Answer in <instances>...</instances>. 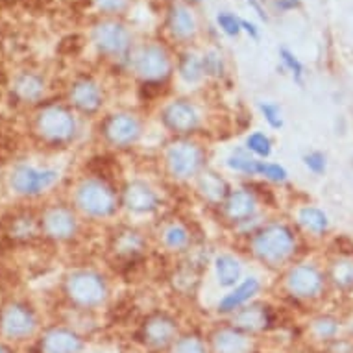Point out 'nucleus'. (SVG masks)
Returning a JSON list of instances; mask_svg holds the SVG:
<instances>
[{"label":"nucleus","mask_w":353,"mask_h":353,"mask_svg":"<svg viewBox=\"0 0 353 353\" xmlns=\"http://www.w3.org/2000/svg\"><path fill=\"white\" fill-rule=\"evenodd\" d=\"M94 43L104 52H122L128 45L126 30L115 23L100 24L94 30Z\"/></svg>","instance_id":"1"},{"label":"nucleus","mask_w":353,"mask_h":353,"mask_svg":"<svg viewBox=\"0 0 353 353\" xmlns=\"http://www.w3.org/2000/svg\"><path fill=\"white\" fill-rule=\"evenodd\" d=\"M168 61L167 56L161 48L148 47L145 48V52L139 58V70L145 74H157L161 70H167Z\"/></svg>","instance_id":"2"},{"label":"nucleus","mask_w":353,"mask_h":353,"mask_svg":"<svg viewBox=\"0 0 353 353\" xmlns=\"http://www.w3.org/2000/svg\"><path fill=\"white\" fill-rule=\"evenodd\" d=\"M170 26H172V32L178 37H189V35L194 34L192 15L181 6H174L170 10Z\"/></svg>","instance_id":"3"},{"label":"nucleus","mask_w":353,"mask_h":353,"mask_svg":"<svg viewBox=\"0 0 353 353\" xmlns=\"http://www.w3.org/2000/svg\"><path fill=\"white\" fill-rule=\"evenodd\" d=\"M255 290H257V281H254V279H250V281H246L244 285H241L235 292H233L232 296H228V298H224L222 300V303H220V311L222 313H228V311H233L235 307H239L243 301H246L250 298V296L254 294Z\"/></svg>","instance_id":"4"},{"label":"nucleus","mask_w":353,"mask_h":353,"mask_svg":"<svg viewBox=\"0 0 353 353\" xmlns=\"http://www.w3.org/2000/svg\"><path fill=\"white\" fill-rule=\"evenodd\" d=\"M292 289L300 296H313L320 289V278L314 270H300L298 279H292Z\"/></svg>","instance_id":"5"},{"label":"nucleus","mask_w":353,"mask_h":353,"mask_svg":"<svg viewBox=\"0 0 353 353\" xmlns=\"http://www.w3.org/2000/svg\"><path fill=\"white\" fill-rule=\"evenodd\" d=\"M246 350V341L244 336L233 333V331H224L216 336V352L219 353H243Z\"/></svg>","instance_id":"6"},{"label":"nucleus","mask_w":353,"mask_h":353,"mask_svg":"<svg viewBox=\"0 0 353 353\" xmlns=\"http://www.w3.org/2000/svg\"><path fill=\"white\" fill-rule=\"evenodd\" d=\"M78 339L67 333H59V335L50 336L48 341V352L50 353H72L78 350Z\"/></svg>","instance_id":"7"},{"label":"nucleus","mask_w":353,"mask_h":353,"mask_svg":"<svg viewBox=\"0 0 353 353\" xmlns=\"http://www.w3.org/2000/svg\"><path fill=\"white\" fill-rule=\"evenodd\" d=\"M301 222H303L309 230H314V232H324L325 228H327V219H325V214L316 211V209H303V211H301Z\"/></svg>","instance_id":"8"},{"label":"nucleus","mask_w":353,"mask_h":353,"mask_svg":"<svg viewBox=\"0 0 353 353\" xmlns=\"http://www.w3.org/2000/svg\"><path fill=\"white\" fill-rule=\"evenodd\" d=\"M172 335V325L165 322H152L148 325V341L154 344H165Z\"/></svg>","instance_id":"9"},{"label":"nucleus","mask_w":353,"mask_h":353,"mask_svg":"<svg viewBox=\"0 0 353 353\" xmlns=\"http://www.w3.org/2000/svg\"><path fill=\"white\" fill-rule=\"evenodd\" d=\"M219 276L222 279V285H232L235 283V279L239 276V267L237 263L228 257L219 259Z\"/></svg>","instance_id":"10"},{"label":"nucleus","mask_w":353,"mask_h":353,"mask_svg":"<svg viewBox=\"0 0 353 353\" xmlns=\"http://www.w3.org/2000/svg\"><path fill=\"white\" fill-rule=\"evenodd\" d=\"M181 74L189 81H194L202 74V63L194 56H183L181 59Z\"/></svg>","instance_id":"11"},{"label":"nucleus","mask_w":353,"mask_h":353,"mask_svg":"<svg viewBox=\"0 0 353 353\" xmlns=\"http://www.w3.org/2000/svg\"><path fill=\"white\" fill-rule=\"evenodd\" d=\"M216 23H219V26L224 32H226L228 35H239V32L243 30V26H241V19H237L235 15H232V13H219V17H216Z\"/></svg>","instance_id":"12"},{"label":"nucleus","mask_w":353,"mask_h":353,"mask_svg":"<svg viewBox=\"0 0 353 353\" xmlns=\"http://www.w3.org/2000/svg\"><path fill=\"white\" fill-rule=\"evenodd\" d=\"M335 281L342 287H352L353 285V263L344 261L335 267Z\"/></svg>","instance_id":"13"},{"label":"nucleus","mask_w":353,"mask_h":353,"mask_svg":"<svg viewBox=\"0 0 353 353\" xmlns=\"http://www.w3.org/2000/svg\"><path fill=\"white\" fill-rule=\"evenodd\" d=\"M257 163L259 161H255V159H252V157L248 156H243L241 152H239L237 156L230 157V167L237 168V170H243V172H257Z\"/></svg>","instance_id":"14"},{"label":"nucleus","mask_w":353,"mask_h":353,"mask_svg":"<svg viewBox=\"0 0 353 353\" xmlns=\"http://www.w3.org/2000/svg\"><path fill=\"white\" fill-rule=\"evenodd\" d=\"M248 148L257 152L259 156H268L270 154V141L263 134H255L248 139Z\"/></svg>","instance_id":"15"},{"label":"nucleus","mask_w":353,"mask_h":353,"mask_svg":"<svg viewBox=\"0 0 353 353\" xmlns=\"http://www.w3.org/2000/svg\"><path fill=\"white\" fill-rule=\"evenodd\" d=\"M257 172L265 174L267 178H270L274 181H285V178H287L285 168H281L279 165H263V163H257Z\"/></svg>","instance_id":"16"},{"label":"nucleus","mask_w":353,"mask_h":353,"mask_svg":"<svg viewBox=\"0 0 353 353\" xmlns=\"http://www.w3.org/2000/svg\"><path fill=\"white\" fill-rule=\"evenodd\" d=\"M203 65V70L208 72V74H214V76H219L222 74V59L219 58V54H208L205 58H203L202 61Z\"/></svg>","instance_id":"17"},{"label":"nucleus","mask_w":353,"mask_h":353,"mask_svg":"<svg viewBox=\"0 0 353 353\" xmlns=\"http://www.w3.org/2000/svg\"><path fill=\"white\" fill-rule=\"evenodd\" d=\"M314 330H316L319 336H322V339H330V336L335 335V331H336L335 320H331V319L316 320V324H314Z\"/></svg>","instance_id":"18"},{"label":"nucleus","mask_w":353,"mask_h":353,"mask_svg":"<svg viewBox=\"0 0 353 353\" xmlns=\"http://www.w3.org/2000/svg\"><path fill=\"white\" fill-rule=\"evenodd\" d=\"M281 59H283V63L289 67L290 70H292V74L296 76V80L300 81L301 80V74H303V67H301V63L298 61V59L292 56V54L289 52V50H281Z\"/></svg>","instance_id":"19"},{"label":"nucleus","mask_w":353,"mask_h":353,"mask_svg":"<svg viewBox=\"0 0 353 353\" xmlns=\"http://www.w3.org/2000/svg\"><path fill=\"white\" fill-rule=\"evenodd\" d=\"M174 353H205V352H203V346L198 341H194V339H185V341H181L180 344L176 346Z\"/></svg>","instance_id":"20"},{"label":"nucleus","mask_w":353,"mask_h":353,"mask_svg":"<svg viewBox=\"0 0 353 353\" xmlns=\"http://www.w3.org/2000/svg\"><path fill=\"white\" fill-rule=\"evenodd\" d=\"M305 165L311 168L313 172L322 174L325 170V157L322 156V154H319V152H314L311 156H305Z\"/></svg>","instance_id":"21"},{"label":"nucleus","mask_w":353,"mask_h":353,"mask_svg":"<svg viewBox=\"0 0 353 353\" xmlns=\"http://www.w3.org/2000/svg\"><path fill=\"white\" fill-rule=\"evenodd\" d=\"M261 110L267 117V121L272 124L274 128L281 126V119H279V108L278 105H270V104H263L261 105Z\"/></svg>","instance_id":"22"},{"label":"nucleus","mask_w":353,"mask_h":353,"mask_svg":"<svg viewBox=\"0 0 353 353\" xmlns=\"http://www.w3.org/2000/svg\"><path fill=\"white\" fill-rule=\"evenodd\" d=\"M99 4L108 12H117L126 4V0H99Z\"/></svg>","instance_id":"23"},{"label":"nucleus","mask_w":353,"mask_h":353,"mask_svg":"<svg viewBox=\"0 0 353 353\" xmlns=\"http://www.w3.org/2000/svg\"><path fill=\"white\" fill-rule=\"evenodd\" d=\"M298 6H300V0H276V8H279L281 12H289Z\"/></svg>","instance_id":"24"},{"label":"nucleus","mask_w":353,"mask_h":353,"mask_svg":"<svg viewBox=\"0 0 353 353\" xmlns=\"http://www.w3.org/2000/svg\"><path fill=\"white\" fill-rule=\"evenodd\" d=\"M241 26H243V30H246V32H248V34L254 37V39H257V37H259L257 26H255L254 23H248V21H243V19H241Z\"/></svg>","instance_id":"25"}]
</instances>
